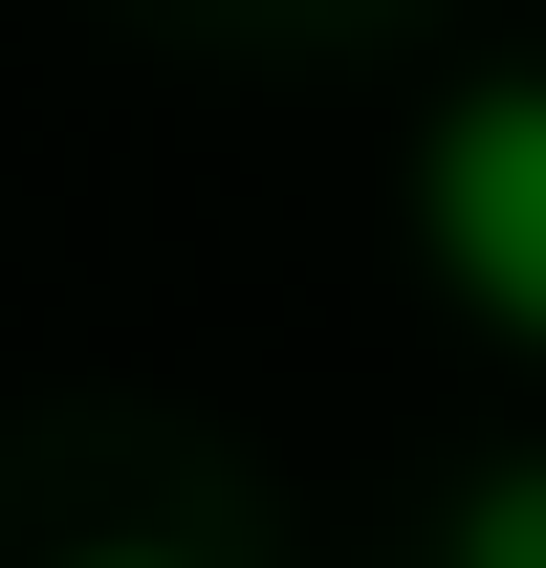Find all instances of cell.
<instances>
[{"label": "cell", "instance_id": "6da1fadb", "mask_svg": "<svg viewBox=\"0 0 546 568\" xmlns=\"http://www.w3.org/2000/svg\"><path fill=\"white\" fill-rule=\"evenodd\" d=\"M415 241H437V284H459L503 351H546V67H503V88L437 110V153H415Z\"/></svg>", "mask_w": 546, "mask_h": 568}, {"label": "cell", "instance_id": "7a4b0ae2", "mask_svg": "<svg viewBox=\"0 0 546 568\" xmlns=\"http://www.w3.org/2000/svg\"><path fill=\"white\" fill-rule=\"evenodd\" d=\"M437 568H546V459H481L459 481V547Z\"/></svg>", "mask_w": 546, "mask_h": 568}, {"label": "cell", "instance_id": "3957f363", "mask_svg": "<svg viewBox=\"0 0 546 568\" xmlns=\"http://www.w3.org/2000/svg\"><path fill=\"white\" fill-rule=\"evenodd\" d=\"M88 568H175V547H88Z\"/></svg>", "mask_w": 546, "mask_h": 568}]
</instances>
